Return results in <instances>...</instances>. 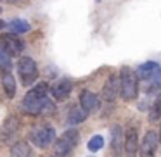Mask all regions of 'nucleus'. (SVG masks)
I'll use <instances>...</instances> for the list:
<instances>
[{
  "mask_svg": "<svg viewBox=\"0 0 161 157\" xmlns=\"http://www.w3.org/2000/svg\"><path fill=\"white\" fill-rule=\"evenodd\" d=\"M0 2H7V4H18L21 0H0Z\"/></svg>",
  "mask_w": 161,
  "mask_h": 157,
  "instance_id": "nucleus-21",
  "label": "nucleus"
},
{
  "mask_svg": "<svg viewBox=\"0 0 161 157\" xmlns=\"http://www.w3.org/2000/svg\"><path fill=\"white\" fill-rule=\"evenodd\" d=\"M121 147H123V131L121 126L114 124L111 128V149L114 157H121Z\"/></svg>",
  "mask_w": 161,
  "mask_h": 157,
  "instance_id": "nucleus-13",
  "label": "nucleus"
},
{
  "mask_svg": "<svg viewBox=\"0 0 161 157\" xmlns=\"http://www.w3.org/2000/svg\"><path fill=\"white\" fill-rule=\"evenodd\" d=\"M12 67V57L0 47V69L2 71H11Z\"/></svg>",
  "mask_w": 161,
  "mask_h": 157,
  "instance_id": "nucleus-18",
  "label": "nucleus"
},
{
  "mask_svg": "<svg viewBox=\"0 0 161 157\" xmlns=\"http://www.w3.org/2000/svg\"><path fill=\"white\" fill-rule=\"evenodd\" d=\"M123 149L126 157H135L139 152V133L135 128H128L123 135Z\"/></svg>",
  "mask_w": 161,
  "mask_h": 157,
  "instance_id": "nucleus-9",
  "label": "nucleus"
},
{
  "mask_svg": "<svg viewBox=\"0 0 161 157\" xmlns=\"http://www.w3.org/2000/svg\"><path fill=\"white\" fill-rule=\"evenodd\" d=\"M78 142H80V133L73 128L68 129V131H64L59 138L54 140L52 155L54 157H68L75 150V147L78 145Z\"/></svg>",
  "mask_w": 161,
  "mask_h": 157,
  "instance_id": "nucleus-3",
  "label": "nucleus"
},
{
  "mask_svg": "<svg viewBox=\"0 0 161 157\" xmlns=\"http://www.w3.org/2000/svg\"><path fill=\"white\" fill-rule=\"evenodd\" d=\"M21 109L26 114H31V116L42 114V112H50L52 114L56 111V107H54V104L49 98V85L43 83V81L36 83L25 95V98L21 102Z\"/></svg>",
  "mask_w": 161,
  "mask_h": 157,
  "instance_id": "nucleus-1",
  "label": "nucleus"
},
{
  "mask_svg": "<svg viewBox=\"0 0 161 157\" xmlns=\"http://www.w3.org/2000/svg\"><path fill=\"white\" fill-rule=\"evenodd\" d=\"M159 73H161V67H159V64L154 62V60H147V62L140 64L135 69L137 80L151 81L153 85H159Z\"/></svg>",
  "mask_w": 161,
  "mask_h": 157,
  "instance_id": "nucleus-6",
  "label": "nucleus"
},
{
  "mask_svg": "<svg viewBox=\"0 0 161 157\" xmlns=\"http://www.w3.org/2000/svg\"><path fill=\"white\" fill-rule=\"evenodd\" d=\"M88 112H85L81 107H71V111L68 112V124L69 126H76L80 123H83L87 119Z\"/></svg>",
  "mask_w": 161,
  "mask_h": 157,
  "instance_id": "nucleus-16",
  "label": "nucleus"
},
{
  "mask_svg": "<svg viewBox=\"0 0 161 157\" xmlns=\"http://www.w3.org/2000/svg\"><path fill=\"white\" fill-rule=\"evenodd\" d=\"M0 47L5 50L11 57H19L25 50V42L18 38V35H12V33H4L0 36Z\"/></svg>",
  "mask_w": 161,
  "mask_h": 157,
  "instance_id": "nucleus-7",
  "label": "nucleus"
},
{
  "mask_svg": "<svg viewBox=\"0 0 161 157\" xmlns=\"http://www.w3.org/2000/svg\"><path fill=\"white\" fill-rule=\"evenodd\" d=\"M5 28H7V33H12V35H25L31 29L28 21H23V19H12V21L5 23Z\"/></svg>",
  "mask_w": 161,
  "mask_h": 157,
  "instance_id": "nucleus-15",
  "label": "nucleus"
},
{
  "mask_svg": "<svg viewBox=\"0 0 161 157\" xmlns=\"http://www.w3.org/2000/svg\"><path fill=\"white\" fill-rule=\"evenodd\" d=\"M30 140H31V143L35 147H38V149H47V147H50L54 143V140H56V129L50 124L35 126V128H31V131H30Z\"/></svg>",
  "mask_w": 161,
  "mask_h": 157,
  "instance_id": "nucleus-4",
  "label": "nucleus"
},
{
  "mask_svg": "<svg viewBox=\"0 0 161 157\" xmlns=\"http://www.w3.org/2000/svg\"><path fill=\"white\" fill-rule=\"evenodd\" d=\"M0 81H2V86H4V92L9 98H14L16 95V80L12 76L11 71H2L0 73Z\"/></svg>",
  "mask_w": 161,
  "mask_h": 157,
  "instance_id": "nucleus-14",
  "label": "nucleus"
},
{
  "mask_svg": "<svg viewBox=\"0 0 161 157\" xmlns=\"http://www.w3.org/2000/svg\"><path fill=\"white\" fill-rule=\"evenodd\" d=\"M18 74L23 86H30L38 78V66L31 57H19L18 60Z\"/></svg>",
  "mask_w": 161,
  "mask_h": 157,
  "instance_id": "nucleus-5",
  "label": "nucleus"
},
{
  "mask_svg": "<svg viewBox=\"0 0 161 157\" xmlns=\"http://www.w3.org/2000/svg\"><path fill=\"white\" fill-rule=\"evenodd\" d=\"M119 95V74H111L106 81L104 88H102V97L104 100L113 102Z\"/></svg>",
  "mask_w": 161,
  "mask_h": 157,
  "instance_id": "nucleus-12",
  "label": "nucleus"
},
{
  "mask_svg": "<svg viewBox=\"0 0 161 157\" xmlns=\"http://www.w3.org/2000/svg\"><path fill=\"white\" fill-rule=\"evenodd\" d=\"M0 14H2V7H0Z\"/></svg>",
  "mask_w": 161,
  "mask_h": 157,
  "instance_id": "nucleus-23",
  "label": "nucleus"
},
{
  "mask_svg": "<svg viewBox=\"0 0 161 157\" xmlns=\"http://www.w3.org/2000/svg\"><path fill=\"white\" fill-rule=\"evenodd\" d=\"M80 107L85 112H95L101 107V98L97 97V93L90 90H83L80 93Z\"/></svg>",
  "mask_w": 161,
  "mask_h": 157,
  "instance_id": "nucleus-10",
  "label": "nucleus"
},
{
  "mask_svg": "<svg viewBox=\"0 0 161 157\" xmlns=\"http://www.w3.org/2000/svg\"><path fill=\"white\" fill-rule=\"evenodd\" d=\"M102 145H104V138H102L101 135H95V136H92L90 138V142H88V150L90 152H97V150H101L102 149Z\"/></svg>",
  "mask_w": 161,
  "mask_h": 157,
  "instance_id": "nucleus-19",
  "label": "nucleus"
},
{
  "mask_svg": "<svg viewBox=\"0 0 161 157\" xmlns=\"http://www.w3.org/2000/svg\"><path fill=\"white\" fill-rule=\"evenodd\" d=\"M5 28V23L4 21H0V29H4Z\"/></svg>",
  "mask_w": 161,
  "mask_h": 157,
  "instance_id": "nucleus-22",
  "label": "nucleus"
},
{
  "mask_svg": "<svg viewBox=\"0 0 161 157\" xmlns=\"http://www.w3.org/2000/svg\"><path fill=\"white\" fill-rule=\"evenodd\" d=\"M119 95L123 100H133L139 95V80L132 67H121L119 71Z\"/></svg>",
  "mask_w": 161,
  "mask_h": 157,
  "instance_id": "nucleus-2",
  "label": "nucleus"
},
{
  "mask_svg": "<svg viewBox=\"0 0 161 157\" xmlns=\"http://www.w3.org/2000/svg\"><path fill=\"white\" fill-rule=\"evenodd\" d=\"M158 145H159V136L154 129L147 131L144 135L142 142L139 143V150H140V157H154L158 150Z\"/></svg>",
  "mask_w": 161,
  "mask_h": 157,
  "instance_id": "nucleus-8",
  "label": "nucleus"
},
{
  "mask_svg": "<svg viewBox=\"0 0 161 157\" xmlns=\"http://www.w3.org/2000/svg\"><path fill=\"white\" fill-rule=\"evenodd\" d=\"M31 155V147L28 145V142H18L12 145L11 149V157H30Z\"/></svg>",
  "mask_w": 161,
  "mask_h": 157,
  "instance_id": "nucleus-17",
  "label": "nucleus"
},
{
  "mask_svg": "<svg viewBox=\"0 0 161 157\" xmlns=\"http://www.w3.org/2000/svg\"><path fill=\"white\" fill-rule=\"evenodd\" d=\"M159 109H161V98L158 97L156 100H154V104H153V109H151V114H149V119H151V123H158V121H159V116H161Z\"/></svg>",
  "mask_w": 161,
  "mask_h": 157,
  "instance_id": "nucleus-20",
  "label": "nucleus"
},
{
  "mask_svg": "<svg viewBox=\"0 0 161 157\" xmlns=\"http://www.w3.org/2000/svg\"><path fill=\"white\" fill-rule=\"evenodd\" d=\"M49 90H50V93H52V97L56 98V100H66V98L69 97L71 90H73V83H71V80L63 78V80H59L57 83H54Z\"/></svg>",
  "mask_w": 161,
  "mask_h": 157,
  "instance_id": "nucleus-11",
  "label": "nucleus"
}]
</instances>
